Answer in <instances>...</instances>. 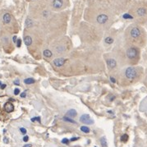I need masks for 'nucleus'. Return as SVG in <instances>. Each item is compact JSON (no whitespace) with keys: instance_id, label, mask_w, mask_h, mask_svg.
Returning a JSON list of instances; mask_svg holds the SVG:
<instances>
[{"instance_id":"obj_9","label":"nucleus","mask_w":147,"mask_h":147,"mask_svg":"<svg viewBox=\"0 0 147 147\" xmlns=\"http://www.w3.org/2000/svg\"><path fill=\"white\" fill-rule=\"evenodd\" d=\"M107 65H108L109 68H113L116 67L117 63L115 60L113 59V58H109V59L107 60Z\"/></svg>"},{"instance_id":"obj_2","label":"nucleus","mask_w":147,"mask_h":147,"mask_svg":"<svg viewBox=\"0 0 147 147\" xmlns=\"http://www.w3.org/2000/svg\"><path fill=\"white\" fill-rule=\"evenodd\" d=\"M127 56L129 59H134L137 56V51L135 48H130L127 51Z\"/></svg>"},{"instance_id":"obj_26","label":"nucleus","mask_w":147,"mask_h":147,"mask_svg":"<svg viewBox=\"0 0 147 147\" xmlns=\"http://www.w3.org/2000/svg\"><path fill=\"white\" fill-rule=\"evenodd\" d=\"M31 120L33 122H35V120H37L38 122H40V117H34V118H32Z\"/></svg>"},{"instance_id":"obj_5","label":"nucleus","mask_w":147,"mask_h":147,"mask_svg":"<svg viewBox=\"0 0 147 147\" xmlns=\"http://www.w3.org/2000/svg\"><path fill=\"white\" fill-rule=\"evenodd\" d=\"M108 19H109L108 16L105 14H100L97 17V21L100 24H105L108 21Z\"/></svg>"},{"instance_id":"obj_24","label":"nucleus","mask_w":147,"mask_h":147,"mask_svg":"<svg viewBox=\"0 0 147 147\" xmlns=\"http://www.w3.org/2000/svg\"><path fill=\"white\" fill-rule=\"evenodd\" d=\"M68 139H67V138H64V139H63L62 140V143H63V144H68Z\"/></svg>"},{"instance_id":"obj_30","label":"nucleus","mask_w":147,"mask_h":147,"mask_svg":"<svg viewBox=\"0 0 147 147\" xmlns=\"http://www.w3.org/2000/svg\"><path fill=\"white\" fill-rule=\"evenodd\" d=\"M28 140H29V137H27V136H26V137L23 138V141H27Z\"/></svg>"},{"instance_id":"obj_23","label":"nucleus","mask_w":147,"mask_h":147,"mask_svg":"<svg viewBox=\"0 0 147 147\" xmlns=\"http://www.w3.org/2000/svg\"><path fill=\"white\" fill-rule=\"evenodd\" d=\"M123 18H130V19H132V17L129 14H124L123 15Z\"/></svg>"},{"instance_id":"obj_35","label":"nucleus","mask_w":147,"mask_h":147,"mask_svg":"<svg viewBox=\"0 0 147 147\" xmlns=\"http://www.w3.org/2000/svg\"><path fill=\"white\" fill-rule=\"evenodd\" d=\"M24 147H31V145H26V146H25Z\"/></svg>"},{"instance_id":"obj_27","label":"nucleus","mask_w":147,"mask_h":147,"mask_svg":"<svg viewBox=\"0 0 147 147\" xmlns=\"http://www.w3.org/2000/svg\"><path fill=\"white\" fill-rule=\"evenodd\" d=\"M20 130H21V132H22V133H23V134H26V130L25 129V128H23V127H21V129H20Z\"/></svg>"},{"instance_id":"obj_7","label":"nucleus","mask_w":147,"mask_h":147,"mask_svg":"<svg viewBox=\"0 0 147 147\" xmlns=\"http://www.w3.org/2000/svg\"><path fill=\"white\" fill-rule=\"evenodd\" d=\"M4 109L7 112V113H11V112H12L13 110H14V106H13L12 103L7 102L4 105Z\"/></svg>"},{"instance_id":"obj_10","label":"nucleus","mask_w":147,"mask_h":147,"mask_svg":"<svg viewBox=\"0 0 147 147\" xmlns=\"http://www.w3.org/2000/svg\"><path fill=\"white\" fill-rule=\"evenodd\" d=\"M67 115L69 117H74L76 116V111L75 109H70V110L67 112Z\"/></svg>"},{"instance_id":"obj_14","label":"nucleus","mask_w":147,"mask_h":147,"mask_svg":"<svg viewBox=\"0 0 147 147\" xmlns=\"http://www.w3.org/2000/svg\"><path fill=\"white\" fill-rule=\"evenodd\" d=\"M100 144H101V146L102 147H108V143H107L105 137H103L100 139Z\"/></svg>"},{"instance_id":"obj_28","label":"nucleus","mask_w":147,"mask_h":147,"mask_svg":"<svg viewBox=\"0 0 147 147\" xmlns=\"http://www.w3.org/2000/svg\"><path fill=\"white\" fill-rule=\"evenodd\" d=\"M110 81H111V82H113V83H115V82H116V80L114 79L113 76L110 77Z\"/></svg>"},{"instance_id":"obj_6","label":"nucleus","mask_w":147,"mask_h":147,"mask_svg":"<svg viewBox=\"0 0 147 147\" xmlns=\"http://www.w3.org/2000/svg\"><path fill=\"white\" fill-rule=\"evenodd\" d=\"M65 61L64 58H56L53 60V65L56 67H62L65 63Z\"/></svg>"},{"instance_id":"obj_21","label":"nucleus","mask_w":147,"mask_h":147,"mask_svg":"<svg viewBox=\"0 0 147 147\" xmlns=\"http://www.w3.org/2000/svg\"><path fill=\"white\" fill-rule=\"evenodd\" d=\"M26 26H29V27H31V26H32V25H33V23H32V21L30 20V19H27L26 20Z\"/></svg>"},{"instance_id":"obj_36","label":"nucleus","mask_w":147,"mask_h":147,"mask_svg":"<svg viewBox=\"0 0 147 147\" xmlns=\"http://www.w3.org/2000/svg\"><path fill=\"white\" fill-rule=\"evenodd\" d=\"M1 85H2V82L0 81V86H1Z\"/></svg>"},{"instance_id":"obj_25","label":"nucleus","mask_w":147,"mask_h":147,"mask_svg":"<svg viewBox=\"0 0 147 147\" xmlns=\"http://www.w3.org/2000/svg\"><path fill=\"white\" fill-rule=\"evenodd\" d=\"M21 40L20 39H17V45L18 48L21 47Z\"/></svg>"},{"instance_id":"obj_4","label":"nucleus","mask_w":147,"mask_h":147,"mask_svg":"<svg viewBox=\"0 0 147 147\" xmlns=\"http://www.w3.org/2000/svg\"><path fill=\"white\" fill-rule=\"evenodd\" d=\"M130 35H131V36H132V38L137 39V38H138V37L141 36V31H140V30H139V28L133 27L132 30H131V31H130Z\"/></svg>"},{"instance_id":"obj_3","label":"nucleus","mask_w":147,"mask_h":147,"mask_svg":"<svg viewBox=\"0 0 147 147\" xmlns=\"http://www.w3.org/2000/svg\"><path fill=\"white\" fill-rule=\"evenodd\" d=\"M80 120H81V122H83L85 124H93L94 123V121L92 119H90V117L89 114H84L80 117Z\"/></svg>"},{"instance_id":"obj_34","label":"nucleus","mask_w":147,"mask_h":147,"mask_svg":"<svg viewBox=\"0 0 147 147\" xmlns=\"http://www.w3.org/2000/svg\"><path fill=\"white\" fill-rule=\"evenodd\" d=\"M16 40H17V37L14 36V37H13V41H14V42L16 43Z\"/></svg>"},{"instance_id":"obj_18","label":"nucleus","mask_w":147,"mask_h":147,"mask_svg":"<svg viewBox=\"0 0 147 147\" xmlns=\"http://www.w3.org/2000/svg\"><path fill=\"white\" fill-rule=\"evenodd\" d=\"M63 120H64V121H66V122H72V123H75V124H76V122H75L74 120H73V119L69 118L68 117H63Z\"/></svg>"},{"instance_id":"obj_12","label":"nucleus","mask_w":147,"mask_h":147,"mask_svg":"<svg viewBox=\"0 0 147 147\" xmlns=\"http://www.w3.org/2000/svg\"><path fill=\"white\" fill-rule=\"evenodd\" d=\"M137 14L138 16H140V17H143V16H145L146 14V8H144V7H141V8L137 9Z\"/></svg>"},{"instance_id":"obj_33","label":"nucleus","mask_w":147,"mask_h":147,"mask_svg":"<svg viewBox=\"0 0 147 147\" xmlns=\"http://www.w3.org/2000/svg\"><path fill=\"white\" fill-rule=\"evenodd\" d=\"M77 139H78V137H76V138H72V139H71V141H75V140H77Z\"/></svg>"},{"instance_id":"obj_17","label":"nucleus","mask_w":147,"mask_h":147,"mask_svg":"<svg viewBox=\"0 0 147 147\" xmlns=\"http://www.w3.org/2000/svg\"><path fill=\"white\" fill-rule=\"evenodd\" d=\"M81 132H83L84 133H89L90 132L89 127H86V126H82L81 127Z\"/></svg>"},{"instance_id":"obj_32","label":"nucleus","mask_w":147,"mask_h":147,"mask_svg":"<svg viewBox=\"0 0 147 147\" xmlns=\"http://www.w3.org/2000/svg\"><path fill=\"white\" fill-rule=\"evenodd\" d=\"M0 87H1V89H4V88L6 87V85H5V84H3V85H1V86H0Z\"/></svg>"},{"instance_id":"obj_29","label":"nucleus","mask_w":147,"mask_h":147,"mask_svg":"<svg viewBox=\"0 0 147 147\" xmlns=\"http://www.w3.org/2000/svg\"><path fill=\"white\" fill-rule=\"evenodd\" d=\"M26 96V95L25 92H23V93H21V98H25Z\"/></svg>"},{"instance_id":"obj_37","label":"nucleus","mask_w":147,"mask_h":147,"mask_svg":"<svg viewBox=\"0 0 147 147\" xmlns=\"http://www.w3.org/2000/svg\"><path fill=\"white\" fill-rule=\"evenodd\" d=\"M95 147H97V146H95Z\"/></svg>"},{"instance_id":"obj_22","label":"nucleus","mask_w":147,"mask_h":147,"mask_svg":"<svg viewBox=\"0 0 147 147\" xmlns=\"http://www.w3.org/2000/svg\"><path fill=\"white\" fill-rule=\"evenodd\" d=\"M20 94V90L18 89V88H16V89L14 90V95H19Z\"/></svg>"},{"instance_id":"obj_15","label":"nucleus","mask_w":147,"mask_h":147,"mask_svg":"<svg viewBox=\"0 0 147 147\" xmlns=\"http://www.w3.org/2000/svg\"><path fill=\"white\" fill-rule=\"evenodd\" d=\"M52 52L50 51V50L49 49H45L44 51V57H46V58H50V57H52Z\"/></svg>"},{"instance_id":"obj_20","label":"nucleus","mask_w":147,"mask_h":147,"mask_svg":"<svg viewBox=\"0 0 147 147\" xmlns=\"http://www.w3.org/2000/svg\"><path fill=\"white\" fill-rule=\"evenodd\" d=\"M113 42V39L111 38V37H107V38L105 39V43L106 44H112V43Z\"/></svg>"},{"instance_id":"obj_8","label":"nucleus","mask_w":147,"mask_h":147,"mask_svg":"<svg viewBox=\"0 0 147 147\" xmlns=\"http://www.w3.org/2000/svg\"><path fill=\"white\" fill-rule=\"evenodd\" d=\"M63 6V1L62 0H53V7L56 9L61 8Z\"/></svg>"},{"instance_id":"obj_19","label":"nucleus","mask_w":147,"mask_h":147,"mask_svg":"<svg viewBox=\"0 0 147 147\" xmlns=\"http://www.w3.org/2000/svg\"><path fill=\"white\" fill-rule=\"evenodd\" d=\"M127 140H128V136L127 134H123L121 137V141H123V142H126Z\"/></svg>"},{"instance_id":"obj_1","label":"nucleus","mask_w":147,"mask_h":147,"mask_svg":"<svg viewBox=\"0 0 147 147\" xmlns=\"http://www.w3.org/2000/svg\"><path fill=\"white\" fill-rule=\"evenodd\" d=\"M137 75H138V73H137V69L132 68V67L127 68L126 69V71H125V76H126L127 79L133 80L137 76Z\"/></svg>"},{"instance_id":"obj_13","label":"nucleus","mask_w":147,"mask_h":147,"mask_svg":"<svg viewBox=\"0 0 147 147\" xmlns=\"http://www.w3.org/2000/svg\"><path fill=\"white\" fill-rule=\"evenodd\" d=\"M3 21L5 24H8L10 23L11 21V15L9 13H6V14H4L3 16Z\"/></svg>"},{"instance_id":"obj_31","label":"nucleus","mask_w":147,"mask_h":147,"mask_svg":"<svg viewBox=\"0 0 147 147\" xmlns=\"http://www.w3.org/2000/svg\"><path fill=\"white\" fill-rule=\"evenodd\" d=\"M14 84L17 85H20V82H19V81H18V80H17V81H14Z\"/></svg>"},{"instance_id":"obj_16","label":"nucleus","mask_w":147,"mask_h":147,"mask_svg":"<svg viewBox=\"0 0 147 147\" xmlns=\"http://www.w3.org/2000/svg\"><path fill=\"white\" fill-rule=\"evenodd\" d=\"M24 82H25V84H27V85H31V84H34L36 81L33 79V78H27L26 80H24Z\"/></svg>"},{"instance_id":"obj_11","label":"nucleus","mask_w":147,"mask_h":147,"mask_svg":"<svg viewBox=\"0 0 147 147\" xmlns=\"http://www.w3.org/2000/svg\"><path fill=\"white\" fill-rule=\"evenodd\" d=\"M24 42H25V44L26 46H30V45L31 44V43H32V39H31V36H26L25 38H24Z\"/></svg>"}]
</instances>
